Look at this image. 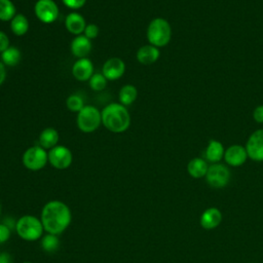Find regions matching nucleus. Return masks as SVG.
I'll return each mask as SVG.
<instances>
[{
	"mask_svg": "<svg viewBox=\"0 0 263 263\" xmlns=\"http://www.w3.org/2000/svg\"><path fill=\"white\" fill-rule=\"evenodd\" d=\"M248 153L246 147L241 145H232L225 150L224 159L231 166H239L246 162Z\"/></svg>",
	"mask_w": 263,
	"mask_h": 263,
	"instance_id": "nucleus-12",
	"label": "nucleus"
},
{
	"mask_svg": "<svg viewBox=\"0 0 263 263\" xmlns=\"http://www.w3.org/2000/svg\"><path fill=\"white\" fill-rule=\"evenodd\" d=\"M10 237V228L6 224H0V243L7 241Z\"/></svg>",
	"mask_w": 263,
	"mask_h": 263,
	"instance_id": "nucleus-30",
	"label": "nucleus"
},
{
	"mask_svg": "<svg viewBox=\"0 0 263 263\" xmlns=\"http://www.w3.org/2000/svg\"><path fill=\"white\" fill-rule=\"evenodd\" d=\"M15 230L21 238L28 241H34L42 236L44 228L41 220L34 216L26 215L17 220Z\"/></svg>",
	"mask_w": 263,
	"mask_h": 263,
	"instance_id": "nucleus-4",
	"label": "nucleus"
},
{
	"mask_svg": "<svg viewBox=\"0 0 263 263\" xmlns=\"http://www.w3.org/2000/svg\"><path fill=\"white\" fill-rule=\"evenodd\" d=\"M107 85V79L102 73H95L89 79V86L92 90H103Z\"/></svg>",
	"mask_w": 263,
	"mask_h": 263,
	"instance_id": "nucleus-27",
	"label": "nucleus"
},
{
	"mask_svg": "<svg viewBox=\"0 0 263 263\" xmlns=\"http://www.w3.org/2000/svg\"><path fill=\"white\" fill-rule=\"evenodd\" d=\"M15 6L10 0H0V21H11L15 13Z\"/></svg>",
	"mask_w": 263,
	"mask_h": 263,
	"instance_id": "nucleus-24",
	"label": "nucleus"
},
{
	"mask_svg": "<svg viewBox=\"0 0 263 263\" xmlns=\"http://www.w3.org/2000/svg\"><path fill=\"white\" fill-rule=\"evenodd\" d=\"M71 211L69 206L60 200L47 202L41 212V222L44 230L50 234H60L71 223Z\"/></svg>",
	"mask_w": 263,
	"mask_h": 263,
	"instance_id": "nucleus-1",
	"label": "nucleus"
},
{
	"mask_svg": "<svg viewBox=\"0 0 263 263\" xmlns=\"http://www.w3.org/2000/svg\"><path fill=\"white\" fill-rule=\"evenodd\" d=\"M73 76L79 81L89 80L93 75V65L87 58L78 59L72 67Z\"/></svg>",
	"mask_w": 263,
	"mask_h": 263,
	"instance_id": "nucleus-13",
	"label": "nucleus"
},
{
	"mask_svg": "<svg viewBox=\"0 0 263 263\" xmlns=\"http://www.w3.org/2000/svg\"><path fill=\"white\" fill-rule=\"evenodd\" d=\"M62 2L65 4V6H67L68 8L71 9H79L81 8L86 0H62Z\"/></svg>",
	"mask_w": 263,
	"mask_h": 263,
	"instance_id": "nucleus-29",
	"label": "nucleus"
},
{
	"mask_svg": "<svg viewBox=\"0 0 263 263\" xmlns=\"http://www.w3.org/2000/svg\"><path fill=\"white\" fill-rule=\"evenodd\" d=\"M253 118L258 123H263V105H260L255 108L253 112Z\"/></svg>",
	"mask_w": 263,
	"mask_h": 263,
	"instance_id": "nucleus-31",
	"label": "nucleus"
},
{
	"mask_svg": "<svg viewBox=\"0 0 263 263\" xmlns=\"http://www.w3.org/2000/svg\"><path fill=\"white\" fill-rule=\"evenodd\" d=\"M137 96H138V90L136 86H134L133 84H125L120 88L118 98H119L120 104L124 106H128L136 101Z\"/></svg>",
	"mask_w": 263,
	"mask_h": 263,
	"instance_id": "nucleus-23",
	"label": "nucleus"
},
{
	"mask_svg": "<svg viewBox=\"0 0 263 263\" xmlns=\"http://www.w3.org/2000/svg\"><path fill=\"white\" fill-rule=\"evenodd\" d=\"M222 222V213L217 208L206 209L200 217V225L206 230L216 228Z\"/></svg>",
	"mask_w": 263,
	"mask_h": 263,
	"instance_id": "nucleus-15",
	"label": "nucleus"
},
{
	"mask_svg": "<svg viewBox=\"0 0 263 263\" xmlns=\"http://www.w3.org/2000/svg\"><path fill=\"white\" fill-rule=\"evenodd\" d=\"M83 33L84 36H86L88 39H95L99 35V27L95 24H88L86 25Z\"/></svg>",
	"mask_w": 263,
	"mask_h": 263,
	"instance_id": "nucleus-28",
	"label": "nucleus"
},
{
	"mask_svg": "<svg viewBox=\"0 0 263 263\" xmlns=\"http://www.w3.org/2000/svg\"><path fill=\"white\" fill-rule=\"evenodd\" d=\"M66 106L72 112H79L84 107V102L79 95H71L67 98Z\"/></svg>",
	"mask_w": 263,
	"mask_h": 263,
	"instance_id": "nucleus-26",
	"label": "nucleus"
},
{
	"mask_svg": "<svg viewBox=\"0 0 263 263\" xmlns=\"http://www.w3.org/2000/svg\"><path fill=\"white\" fill-rule=\"evenodd\" d=\"M59 133L53 127L44 128L39 136V144L44 149H51L57 146L59 142Z\"/></svg>",
	"mask_w": 263,
	"mask_h": 263,
	"instance_id": "nucleus-20",
	"label": "nucleus"
},
{
	"mask_svg": "<svg viewBox=\"0 0 263 263\" xmlns=\"http://www.w3.org/2000/svg\"><path fill=\"white\" fill-rule=\"evenodd\" d=\"M101 114L103 125L112 133H123L129 127L130 115L126 107L120 103L107 105Z\"/></svg>",
	"mask_w": 263,
	"mask_h": 263,
	"instance_id": "nucleus-2",
	"label": "nucleus"
},
{
	"mask_svg": "<svg viewBox=\"0 0 263 263\" xmlns=\"http://www.w3.org/2000/svg\"><path fill=\"white\" fill-rule=\"evenodd\" d=\"M224 147L222 143L218 140H210L209 144L204 151V158L212 162V163H218L223 157H224Z\"/></svg>",
	"mask_w": 263,
	"mask_h": 263,
	"instance_id": "nucleus-17",
	"label": "nucleus"
},
{
	"mask_svg": "<svg viewBox=\"0 0 263 263\" xmlns=\"http://www.w3.org/2000/svg\"><path fill=\"white\" fill-rule=\"evenodd\" d=\"M65 26L70 33L78 36L82 32H84L86 23L81 14H79L78 12H71L66 17Z\"/></svg>",
	"mask_w": 263,
	"mask_h": 263,
	"instance_id": "nucleus-18",
	"label": "nucleus"
},
{
	"mask_svg": "<svg viewBox=\"0 0 263 263\" xmlns=\"http://www.w3.org/2000/svg\"><path fill=\"white\" fill-rule=\"evenodd\" d=\"M246 150L248 157L255 161H263V128L257 129L249 137Z\"/></svg>",
	"mask_w": 263,
	"mask_h": 263,
	"instance_id": "nucleus-10",
	"label": "nucleus"
},
{
	"mask_svg": "<svg viewBox=\"0 0 263 263\" xmlns=\"http://www.w3.org/2000/svg\"><path fill=\"white\" fill-rule=\"evenodd\" d=\"M206 183L213 188H223L230 180V172L228 167L221 163H213L209 166L205 175Z\"/></svg>",
	"mask_w": 263,
	"mask_h": 263,
	"instance_id": "nucleus-7",
	"label": "nucleus"
},
{
	"mask_svg": "<svg viewBox=\"0 0 263 263\" xmlns=\"http://www.w3.org/2000/svg\"><path fill=\"white\" fill-rule=\"evenodd\" d=\"M59 246H60V239L55 234L47 233L45 236L42 237L41 247L45 252L47 253L55 252L59 249Z\"/></svg>",
	"mask_w": 263,
	"mask_h": 263,
	"instance_id": "nucleus-25",
	"label": "nucleus"
},
{
	"mask_svg": "<svg viewBox=\"0 0 263 263\" xmlns=\"http://www.w3.org/2000/svg\"><path fill=\"white\" fill-rule=\"evenodd\" d=\"M5 78H6V70H5L4 64L0 62V85L4 82Z\"/></svg>",
	"mask_w": 263,
	"mask_h": 263,
	"instance_id": "nucleus-33",
	"label": "nucleus"
},
{
	"mask_svg": "<svg viewBox=\"0 0 263 263\" xmlns=\"http://www.w3.org/2000/svg\"><path fill=\"white\" fill-rule=\"evenodd\" d=\"M102 122L101 111L91 105L84 106L77 115V126L83 133L95 132Z\"/></svg>",
	"mask_w": 263,
	"mask_h": 263,
	"instance_id": "nucleus-5",
	"label": "nucleus"
},
{
	"mask_svg": "<svg viewBox=\"0 0 263 263\" xmlns=\"http://www.w3.org/2000/svg\"><path fill=\"white\" fill-rule=\"evenodd\" d=\"M34 11L37 18L44 24H51L59 16V7L53 0H38Z\"/></svg>",
	"mask_w": 263,
	"mask_h": 263,
	"instance_id": "nucleus-8",
	"label": "nucleus"
},
{
	"mask_svg": "<svg viewBox=\"0 0 263 263\" xmlns=\"http://www.w3.org/2000/svg\"><path fill=\"white\" fill-rule=\"evenodd\" d=\"M10 29L16 36L25 35L29 30V21L23 13H17L10 21Z\"/></svg>",
	"mask_w": 263,
	"mask_h": 263,
	"instance_id": "nucleus-21",
	"label": "nucleus"
},
{
	"mask_svg": "<svg viewBox=\"0 0 263 263\" xmlns=\"http://www.w3.org/2000/svg\"><path fill=\"white\" fill-rule=\"evenodd\" d=\"M0 263H10V256L7 253L0 254Z\"/></svg>",
	"mask_w": 263,
	"mask_h": 263,
	"instance_id": "nucleus-34",
	"label": "nucleus"
},
{
	"mask_svg": "<svg viewBox=\"0 0 263 263\" xmlns=\"http://www.w3.org/2000/svg\"><path fill=\"white\" fill-rule=\"evenodd\" d=\"M172 37V28L170 23L162 18H153L147 28V39L151 45L156 47L165 46Z\"/></svg>",
	"mask_w": 263,
	"mask_h": 263,
	"instance_id": "nucleus-3",
	"label": "nucleus"
},
{
	"mask_svg": "<svg viewBox=\"0 0 263 263\" xmlns=\"http://www.w3.org/2000/svg\"><path fill=\"white\" fill-rule=\"evenodd\" d=\"M72 152L69 148L61 145H57L48 152V161L58 170H65L72 163Z\"/></svg>",
	"mask_w": 263,
	"mask_h": 263,
	"instance_id": "nucleus-9",
	"label": "nucleus"
},
{
	"mask_svg": "<svg viewBox=\"0 0 263 263\" xmlns=\"http://www.w3.org/2000/svg\"><path fill=\"white\" fill-rule=\"evenodd\" d=\"M22 59L21 50L15 46H9L4 51L1 52V60L2 63L6 66L12 67L16 66Z\"/></svg>",
	"mask_w": 263,
	"mask_h": 263,
	"instance_id": "nucleus-22",
	"label": "nucleus"
},
{
	"mask_svg": "<svg viewBox=\"0 0 263 263\" xmlns=\"http://www.w3.org/2000/svg\"><path fill=\"white\" fill-rule=\"evenodd\" d=\"M24 263H32V262H24Z\"/></svg>",
	"mask_w": 263,
	"mask_h": 263,
	"instance_id": "nucleus-35",
	"label": "nucleus"
},
{
	"mask_svg": "<svg viewBox=\"0 0 263 263\" xmlns=\"http://www.w3.org/2000/svg\"><path fill=\"white\" fill-rule=\"evenodd\" d=\"M47 161L48 153L40 145L28 148L23 155L24 165L31 171H39L43 168Z\"/></svg>",
	"mask_w": 263,
	"mask_h": 263,
	"instance_id": "nucleus-6",
	"label": "nucleus"
},
{
	"mask_svg": "<svg viewBox=\"0 0 263 263\" xmlns=\"http://www.w3.org/2000/svg\"><path fill=\"white\" fill-rule=\"evenodd\" d=\"M70 47L73 55L76 58H86L91 50V41L84 35H78L72 40Z\"/></svg>",
	"mask_w": 263,
	"mask_h": 263,
	"instance_id": "nucleus-14",
	"label": "nucleus"
},
{
	"mask_svg": "<svg viewBox=\"0 0 263 263\" xmlns=\"http://www.w3.org/2000/svg\"><path fill=\"white\" fill-rule=\"evenodd\" d=\"M208 168H209V165H208L205 159L199 158V157L192 158L187 164L188 174L192 178H195V179L205 177Z\"/></svg>",
	"mask_w": 263,
	"mask_h": 263,
	"instance_id": "nucleus-19",
	"label": "nucleus"
},
{
	"mask_svg": "<svg viewBox=\"0 0 263 263\" xmlns=\"http://www.w3.org/2000/svg\"><path fill=\"white\" fill-rule=\"evenodd\" d=\"M10 45H9V38H8V36L4 32L0 31V52L4 51Z\"/></svg>",
	"mask_w": 263,
	"mask_h": 263,
	"instance_id": "nucleus-32",
	"label": "nucleus"
},
{
	"mask_svg": "<svg viewBox=\"0 0 263 263\" xmlns=\"http://www.w3.org/2000/svg\"><path fill=\"white\" fill-rule=\"evenodd\" d=\"M159 55L160 52L158 47L151 44L143 45L137 51V60L143 65H151L155 63L159 59Z\"/></svg>",
	"mask_w": 263,
	"mask_h": 263,
	"instance_id": "nucleus-16",
	"label": "nucleus"
},
{
	"mask_svg": "<svg viewBox=\"0 0 263 263\" xmlns=\"http://www.w3.org/2000/svg\"><path fill=\"white\" fill-rule=\"evenodd\" d=\"M0 213H1V204H0Z\"/></svg>",
	"mask_w": 263,
	"mask_h": 263,
	"instance_id": "nucleus-36",
	"label": "nucleus"
},
{
	"mask_svg": "<svg viewBox=\"0 0 263 263\" xmlns=\"http://www.w3.org/2000/svg\"><path fill=\"white\" fill-rule=\"evenodd\" d=\"M125 71V64L119 58H111L103 65L102 74L107 80H117Z\"/></svg>",
	"mask_w": 263,
	"mask_h": 263,
	"instance_id": "nucleus-11",
	"label": "nucleus"
}]
</instances>
